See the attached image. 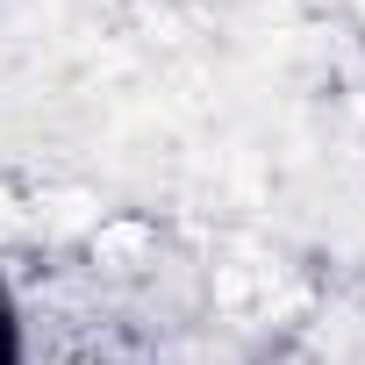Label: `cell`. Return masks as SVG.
I'll return each mask as SVG.
<instances>
[{
	"label": "cell",
	"instance_id": "6da1fadb",
	"mask_svg": "<svg viewBox=\"0 0 365 365\" xmlns=\"http://www.w3.org/2000/svg\"><path fill=\"white\" fill-rule=\"evenodd\" d=\"M0 365H29V308L8 272H0Z\"/></svg>",
	"mask_w": 365,
	"mask_h": 365
}]
</instances>
